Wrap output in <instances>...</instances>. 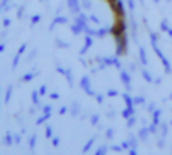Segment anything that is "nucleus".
I'll return each instance as SVG.
<instances>
[{
	"label": "nucleus",
	"mask_w": 172,
	"mask_h": 155,
	"mask_svg": "<svg viewBox=\"0 0 172 155\" xmlns=\"http://www.w3.org/2000/svg\"><path fill=\"white\" fill-rule=\"evenodd\" d=\"M10 96H12V86H9L7 88V93H5V103L10 101Z\"/></svg>",
	"instance_id": "16"
},
{
	"label": "nucleus",
	"mask_w": 172,
	"mask_h": 155,
	"mask_svg": "<svg viewBox=\"0 0 172 155\" xmlns=\"http://www.w3.org/2000/svg\"><path fill=\"white\" fill-rule=\"evenodd\" d=\"M36 74H37V72H34V74H26V76L22 78V81H30V79L34 78V76H36Z\"/></svg>",
	"instance_id": "24"
},
{
	"label": "nucleus",
	"mask_w": 172,
	"mask_h": 155,
	"mask_svg": "<svg viewBox=\"0 0 172 155\" xmlns=\"http://www.w3.org/2000/svg\"><path fill=\"white\" fill-rule=\"evenodd\" d=\"M160 29H162V30H169V25H167V22H165V20L160 24Z\"/></svg>",
	"instance_id": "32"
},
{
	"label": "nucleus",
	"mask_w": 172,
	"mask_h": 155,
	"mask_svg": "<svg viewBox=\"0 0 172 155\" xmlns=\"http://www.w3.org/2000/svg\"><path fill=\"white\" fill-rule=\"evenodd\" d=\"M113 133H115V132L111 130V128H108V130H106V137H108V138H111V137H113Z\"/></svg>",
	"instance_id": "34"
},
{
	"label": "nucleus",
	"mask_w": 172,
	"mask_h": 155,
	"mask_svg": "<svg viewBox=\"0 0 172 155\" xmlns=\"http://www.w3.org/2000/svg\"><path fill=\"white\" fill-rule=\"evenodd\" d=\"M135 122H137V118H135V116H130V118H128V122H127V125H128V126H132Z\"/></svg>",
	"instance_id": "27"
},
{
	"label": "nucleus",
	"mask_w": 172,
	"mask_h": 155,
	"mask_svg": "<svg viewBox=\"0 0 172 155\" xmlns=\"http://www.w3.org/2000/svg\"><path fill=\"white\" fill-rule=\"evenodd\" d=\"M39 91H34L32 93V100H34V103H36V105H39Z\"/></svg>",
	"instance_id": "18"
},
{
	"label": "nucleus",
	"mask_w": 172,
	"mask_h": 155,
	"mask_svg": "<svg viewBox=\"0 0 172 155\" xmlns=\"http://www.w3.org/2000/svg\"><path fill=\"white\" fill-rule=\"evenodd\" d=\"M52 145H54V147H59V138L58 137L52 138Z\"/></svg>",
	"instance_id": "37"
},
{
	"label": "nucleus",
	"mask_w": 172,
	"mask_h": 155,
	"mask_svg": "<svg viewBox=\"0 0 172 155\" xmlns=\"http://www.w3.org/2000/svg\"><path fill=\"white\" fill-rule=\"evenodd\" d=\"M96 100H98V103H103V96H101V94H98V96H96Z\"/></svg>",
	"instance_id": "51"
},
{
	"label": "nucleus",
	"mask_w": 172,
	"mask_h": 155,
	"mask_svg": "<svg viewBox=\"0 0 172 155\" xmlns=\"http://www.w3.org/2000/svg\"><path fill=\"white\" fill-rule=\"evenodd\" d=\"M14 142H15V143H20V135H14Z\"/></svg>",
	"instance_id": "38"
},
{
	"label": "nucleus",
	"mask_w": 172,
	"mask_h": 155,
	"mask_svg": "<svg viewBox=\"0 0 172 155\" xmlns=\"http://www.w3.org/2000/svg\"><path fill=\"white\" fill-rule=\"evenodd\" d=\"M167 32H169V36H170V37H172V29H169V30H167Z\"/></svg>",
	"instance_id": "54"
},
{
	"label": "nucleus",
	"mask_w": 172,
	"mask_h": 155,
	"mask_svg": "<svg viewBox=\"0 0 172 155\" xmlns=\"http://www.w3.org/2000/svg\"><path fill=\"white\" fill-rule=\"evenodd\" d=\"M170 123H172V122H170Z\"/></svg>",
	"instance_id": "56"
},
{
	"label": "nucleus",
	"mask_w": 172,
	"mask_h": 155,
	"mask_svg": "<svg viewBox=\"0 0 172 155\" xmlns=\"http://www.w3.org/2000/svg\"><path fill=\"white\" fill-rule=\"evenodd\" d=\"M81 88H83L90 96H95V91H91V88H90V78H88V76L81 78Z\"/></svg>",
	"instance_id": "2"
},
{
	"label": "nucleus",
	"mask_w": 172,
	"mask_h": 155,
	"mask_svg": "<svg viewBox=\"0 0 172 155\" xmlns=\"http://www.w3.org/2000/svg\"><path fill=\"white\" fill-rule=\"evenodd\" d=\"M155 125H157V123H152V125H150V133H155V132H157V128H155Z\"/></svg>",
	"instance_id": "31"
},
{
	"label": "nucleus",
	"mask_w": 172,
	"mask_h": 155,
	"mask_svg": "<svg viewBox=\"0 0 172 155\" xmlns=\"http://www.w3.org/2000/svg\"><path fill=\"white\" fill-rule=\"evenodd\" d=\"M91 22H95V24H100V20H98V17L96 15H91V19H90Z\"/></svg>",
	"instance_id": "39"
},
{
	"label": "nucleus",
	"mask_w": 172,
	"mask_h": 155,
	"mask_svg": "<svg viewBox=\"0 0 172 155\" xmlns=\"http://www.w3.org/2000/svg\"><path fill=\"white\" fill-rule=\"evenodd\" d=\"M120 78H121V81H123L125 83V86H127V90H130V76H128V72L127 71H123V69H121V72H120Z\"/></svg>",
	"instance_id": "5"
},
{
	"label": "nucleus",
	"mask_w": 172,
	"mask_h": 155,
	"mask_svg": "<svg viewBox=\"0 0 172 155\" xmlns=\"http://www.w3.org/2000/svg\"><path fill=\"white\" fill-rule=\"evenodd\" d=\"M128 7L132 9V10L135 9V4H133V0H128Z\"/></svg>",
	"instance_id": "44"
},
{
	"label": "nucleus",
	"mask_w": 172,
	"mask_h": 155,
	"mask_svg": "<svg viewBox=\"0 0 172 155\" xmlns=\"http://www.w3.org/2000/svg\"><path fill=\"white\" fill-rule=\"evenodd\" d=\"M165 133H167V126L162 125V135H165Z\"/></svg>",
	"instance_id": "48"
},
{
	"label": "nucleus",
	"mask_w": 172,
	"mask_h": 155,
	"mask_svg": "<svg viewBox=\"0 0 172 155\" xmlns=\"http://www.w3.org/2000/svg\"><path fill=\"white\" fill-rule=\"evenodd\" d=\"M56 42H58V44H59V46H61V47H68V46H69V44H66V42H62L61 39H58V41H56Z\"/></svg>",
	"instance_id": "36"
},
{
	"label": "nucleus",
	"mask_w": 172,
	"mask_h": 155,
	"mask_svg": "<svg viewBox=\"0 0 172 155\" xmlns=\"http://www.w3.org/2000/svg\"><path fill=\"white\" fill-rule=\"evenodd\" d=\"M111 9H113V10L117 12V14L120 15V17H123V15H125V9H123V2H121V0H118L117 4L111 5Z\"/></svg>",
	"instance_id": "3"
},
{
	"label": "nucleus",
	"mask_w": 172,
	"mask_h": 155,
	"mask_svg": "<svg viewBox=\"0 0 172 155\" xmlns=\"http://www.w3.org/2000/svg\"><path fill=\"white\" fill-rule=\"evenodd\" d=\"M64 76H66V79L69 81V84H73L74 81H73V76H71V71L68 69V71H64Z\"/></svg>",
	"instance_id": "17"
},
{
	"label": "nucleus",
	"mask_w": 172,
	"mask_h": 155,
	"mask_svg": "<svg viewBox=\"0 0 172 155\" xmlns=\"http://www.w3.org/2000/svg\"><path fill=\"white\" fill-rule=\"evenodd\" d=\"M133 101H135L137 105H142V103H143V98L142 96H137V98H133Z\"/></svg>",
	"instance_id": "28"
},
{
	"label": "nucleus",
	"mask_w": 172,
	"mask_h": 155,
	"mask_svg": "<svg viewBox=\"0 0 172 155\" xmlns=\"http://www.w3.org/2000/svg\"><path fill=\"white\" fill-rule=\"evenodd\" d=\"M76 24L81 25V27H83V30L88 29V24H86V15H84V14H79V15H78V17H76Z\"/></svg>",
	"instance_id": "4"
},
{
	"label": "nucleus",
	"mask_w": 172,
	"mask_h": 155,
	"mask_svg": "<svg viewBox=\"0 0 172 155\" xmlns=\"http://www.w3.org/2000/svg\"><path fill=\"white\" fill-rule=\"evenodd\" d=\"M117 39V54L120 56V54H125L127 52V37H125V34L123 36H118V37H115Z\"/></svg>",
	"instance_id": "1"
},
{
	"label": "nucleus",
	"mask_w": 172,
	"mask_h": 155,
	"mask_svg": "<svg viewBox=\"0 0 172 155\" xmlns=\"http://www.w3.org/2000/svg\"><path fill=\"white\" fill-rule=\"evenodd\" d=\"M71 30H73V34H76V36H78V34L83 32V27H81V25H78V24H74L73 27H71Z\"/></svg>",
	"instance_id": "12"
},
{
	"label": "nucleus",
	"mask_w": 172,
	"mask_h": 155,
	"mask_svg": "<svg viewBox=\"0 0 172 155\" xmlns=\"http://www.w3.org/2000/svg\"><path fill=\"white\" fill-rule=\"evenodd\" d=\"M117 91H115V90H110V91H108V96H117Z\"/></svg>",
	"instance_id": "41"
},
{
	"label": "nucleus",
	"mask_w": 172,
	"mask_h": 155,
	"mask_svg": "<svg viewBox=\"0 0 172 155\" xmlns=\"http://www.w3.org/2000/svg\"><path fill=\"white\" fill-rule=\"evenodd\" d=\"M46 135H47V137H52V128H51V126L46 128Z\"/></svg>",
	"instance_id": "35"
},
{
	"label": "nucleus",
	"mask_w": 172,
	"mask_h": 155,
	"mask_svg": "<svg viewBox=\"0 0 172 155\" xmlns=\"http://www.w3.org/2000/svg\"><path fill=\"white\" fill-rule=\"evenodd\" d=\"M160 61H162V64L165 66V71H167V72H170V64H169V61H167V59H165V56H164V58L160 59Z\"/></svg>",
	"instance_id": "15"
},
{
	"label": "nucleus",
	"mask_w": 172,
	"mask_h": 155,
	"mask_svg": "<svg viewBox=\"0 0 172 155\" xmlns=\"http://www.w3.org/2000/svg\"><path fill=\"white\" fill-rule=\"evenodd\" d=\"M78 111H79V106H78V103H74L73 105V116H78Z\"/></svg>",
	"instance_id": "23"
},
{
	"label": "nucleus",
	"mask_w": 172,
	"mask_h": 155,
	"mask_svg": "<svg viewBox=\"0 0 172 155\" xmlns=\"http://www.w3.org/2000/svg\"><path fill=\"white\" fill-rule=\"evenodd\" d=\"M83 4H84V7H86V9H90V7H91V4H90V0H83Z\"/></svg>",
	"instance_id": "43"
},
{
	"label": "nucleus",
	"mask_w": 172,
	"mask_h": 155,
	"mask_svg": "<svg viewBox=\"0 0 172 155\" xmlns=\"http://www.w3.org/2000/svg\"><path fill=\"white\" fill-rule=\"evenodd\" d=\"M142 76H143V79H145V81H149V83L152 81V76H150L147 71H142Z\"/></svg>",
	"instance_id": "20"
},
{
	"label": "nucleus",
	"mask_w": 172,
	"mask_h": 155,
	"mask_svg": "<svg viewBox=\"0 0 172 155\" xmlns=\"http://www.w3.org/2000/svg\"><path fill=\"white\" fill-rule=\"evenodd\" d=\"M150 39H152V44H157V34H150Z\"/></svg>",
	"instance_id": "30"
},
{
	"label": "nucleus",
	"mask_w": 172,
	"mask_h": 155,
	"mask_svg": "<svg viewBox=\"0 0 172 155\" xmlns=\"http://www.w3.org/2000/svg\"><path fill=\"white\" fill-rule=\"evenodd\" d=\"M139 52H140V61H142V64H147V56H145V49H143V47H140V49H139Z\"/></svg>",
	"instance_id": "11"
},
{
	"label": "nucleus",
	"mask_w": 172,
	"mask_h": 155,
	"mask_svg": "<svg viewBox=\"0 0 172 155\" xmlns=\"http://www.w3.org/2000/svg\"><path fill=\"white\" fill-rule=\"evenodd\" d=\"M106 150H108V147H106V145H103V147L101 148H100V150L98 152H96V153H98V155H101V153H105V152Z\"/></svg>",
	"instance_id": "29"
},
{
	"label": "nucleus",
	"mask_w": 172,
	"mask_h": 155,
	"mask_svg": "<svg viewBox=\"0 0 172 155\" xmlns=\"http://www.w3.org/2000/svg\"><path fill=\"white\" fill-rule=\"evenodd\" d=\"M22 14H24V7H20L19 9V17H22Z\"/></svg>",
	"instance_id": "52"
},
{
	"label": "nucleus",
	"mask_w": 172,
	"mask_h": 155,
	"mask_svg": "<svg viewBox=\"0 0 172 155\" xmlns=\"http://www.w3.org/2000/svg\"><path fill=\"white\" fill-rule=\"evenodd\" d=\"M159 118H160V111L155 110V111H154V123H159Z\"/></svg>",
	"instance_id": "21"
},
{
	"label": "nucleus",
	"mask_w": 172,
	"mask_h": 155,
	"mask_svg": "<svg viewBox=\"0 0 172 155\" xmlns=\"http://www.w3.org/2000/svg\"><path fill=\"white\" fill-rule=\"evenodd\" d=\"M154 2H157V4H159V2H160V0H154Z\"/></svg>",
	"instance_id": "55"
},
{
	"label": "nucleus",
	"mask_w": 172,
	"mask_h": 155,
	"mask_svg": "<svg viewBox=\"0 0 172 155\" xmlns=\"http://www.w3.org/2000/svg\"><path fill=\"white\" fill-rule=\"evenodd\" d=\"M39 93H40V96H42V94H46V86H40L39 88Z\"/></svg>",
	"instance_id": "42"
},
{
	"label": "nucleus",
	"mask_w": 172,
	"mask_h": 155,
	"mask_svg": "<svg viewBox=\"0 0 172 155\" xmlns=\"http://www.w3.org/2000/svg\"><path fill=\"white\" fill-rule=\"evenodd\" d=\"M123 100H125V103H127V106H133V100L128 96L127 93H123Z\"/></svg>",
	"instance_id": "13"
},
{
	"label": "nucleus",
	"mask_w": 172,
	"mask_h": 155,
	"mask_svg": "<svg viewBox=\"0 0 172 155\" xmlns=\"http://www.w3.org/2000/svg\"><path fill=\"white\" fill-rule=\"evenodd\" d=\"M44 111H46V113H49V115H51V106H44Z\"/></svg>",
	"instance_id": "49"
},
{
	"label": "nucleus",
	"mask_w": 172,
	"mask_h": 155,
	"mask_svg": "<svg viewBox=\"0 0 172 155\" xmlns=\"http://www.w3.org/2000/svg\"><path fill=\"white\" fill-rule=\"evenodd\" d=\"M24 51H26V44H22V46H20V49H19V54H22Z\"/></svg>",
	"instance_id": "45"
},
{
	"label": "nucleus",
	"mask_w": 172,
	"mask_h": 155,
	"mask_svg": "<svg viewBox=\"0 0 172 155\" xmlns=\"http://www.w3.org/2000/svg\"><path fill=\"white\" fill-rule=\"evenodd\" d=\"M36 140H37L36 137L30 138V143H29V148H30V150H34V147H36Z\"/></svg>",
	"instance_id": "25"
},
{
	"label": "nucleus",
	"mask_w": 172,
	"mask_h": 155,
	"mask_svg": "<svg viewBox=\"0 0 172 155\" xmlns=\"http://www.w3.org/2000/svg\"><path fill=\"white\" fill-rule=\"evenodd\" d=\"M133 111H135V108H133V106H127V110H123V111H121V116H123V118H130V116L133 115Z\"/></svg>",
	"instance_id": "7"
},
{
	"label": "nucleus",
	"mask_w": 172,
	"mask_h": 155,
	"mask_svg": "<svg viewBox=\"0 0 172 155\" xmlns=\"http://www.w3.org/2000/svg\"><path fill=\"white\" fill-rule=\"evenodd\" d=\"M108 2H110V4H111V5H113V4H117L118 0H108Z\"/></svg>",
	"instance_id": "53"
},
{
	"label": "nucleus",
	"mask_w": 172,
	"mask_h": 155,
	"mask_svg": "<svg viewBox=\"0 0 172 155\" xmlns=\"http://www.w3.org/2000/svg\"><path fill=\"white\" fill-rule=\"evenodd\" d=\"M149 132H150L149 128H142V130H140V133H139V137L142 138L143 142H145V140H147V137H149Z\"/></svg>",
	"instance_id": "10"
},
{
	"label": "nucleus",
	"mask_w": 172,
	"mask_h": 155,
	"mask_svg": "<svg viewBox=\"0 0 172 155\" xmlns=\"http://www.w3.org/2000/svg\"><path fill=\"white\" fill-rule=\"evenodd\" d=\"M91 123H93V125H96V123H98V116H96V115L91 116Z\"/></svg>",
	"instance_id": "40"
},
{
	"label": "nucleus",
	"mask_w": 172,
	"mask_h": 155,
	"mask_svg": "<svg viewBox=\"0 0 172 155\" xmlns=\"http://www.w3.org/2000/svg\"><path fill=\"white\" fill-rule=\"evenodd\" d=\"M5 145H10L12 143V135L10 133H7V137H5V142H4Z\"/></svg>",
	"instance_id": "26"
},
{
	"label": "nucleus",
	"mask_w": 172,
	"mask_h": 155,
	"mask_svg": "<svg viewBox=\"0 0 172 155\" xmlns=\"http://www.w3.org/2000/svg\"><path fill=\"white\" fill-rule=\"evenodd\" d=\"M68 5L71 7V10H73L74 14H78V12H79V7H78V0H68Z\"/></svg>",
	"instance_id": "8"
},
{
	"label": "nucleus",
	"mask_w": 172,
	"mask_h": 155,
	"mask_svg": "<svg viewBox=\"0 0 172 155\" xmlns=\"http://www.w3.org/2000/svg\"><path fill=\"white\" fill-rule=\"evenodd\" d=\"M19 56H20V54H17V56L14 58V61H12V69L17 68V64H19Z\"/></svg>",
	"instance_id": "22"
},
{
	"label": "nucleus",
	"mask_w": 172,
	"mask_h": 155,
	"mask_svg": "<svg viewBox=\"0 0 172 155\" xmlns=\"http://www.w3.org/2000/svg\"><path fill=\"white\" fill-rule=\"evenodd\" d=\"M51 98H52V100H58L59 94H58V93H52V94H51Z\"/></svg>",
	"instance_id": "50"
},
{
	"label": "nucleus",
	"mask_w": 172,
	"mask_h": 155,
	"mask_svg": "<svg viewBox=\"0 0 172 155\" xmlns=\"http://www.w3.org/2000/svg\"><path fill=\"white\" fill-rule=\"evenodd\" d=\"M59 111H61V115H66V111H68V108H66V106H62V108H61V110H59Z\"/></svg>",
	"instance_id": "46"
},
{
	"label": "nucleus",
	"mask_w": 172,
	"mask_h": 155,
	"mask_svg": "<svg viewBox=\"0 0 172 155\" xmlns=\"http://www.w3.org/2000/svg\"><path fill=\"white\" fill-rule=\"evenodd\" d=\"M106 32H108V29H100L98 32H96V37H105Z\"/></svg>",
	"instance_id": "19"
},
{
	"label": "nucleus",
	"mask_w": 172,
	"mask_h": 155,
	"mask_svg": "<svg viewBox=\"0 0 172 155\" xmlns=\"http://www.w3.org/2000/svg\"><path fill=\"white\" fill-rule=\"evenodd\" d=\"M91 44H93V39H91V36L88 34V36H86V39H84V47L81 49V54H84V52L91 47Z\"/></svg>",
	"instance_id": "6"
},
{
	"label": "nucleus",
	"mask_w": 172,
	"mask_h": 155,
	"mask_svg": "<svg viewBox=\"0 0 172 155\" xmlns=\"http://www.w3.org/2000/svg\"><path fill=\"white\" fill-rule=\"evenodd\" d=\"M4 25H5V27H9V25H10V19H5V20H4Z\"/></svg>",
	"instance_id": "47"
},
{
	"label": "nucleus",
	"mask_w": 172,
	"mask_h": 155,
	"mask_svg": "<svg viewBox=\"0 0 172 155\" xmlns=\"http://www.w3.org/2000/svg\"><path fill=\"white\" fill-rule=\"evenodd\" d=\"M96 140V138L95 137H93V138H90V142H88V143H86V145H84V148H83V152H88L90 150V148H91V145H93V142H95Z\"/></svg>",
	"instance_id": "14"
},
{
	"label": "nucleus",
	"mask_w": 172,
	"mask_h": 155,
	"mask_svg": "<svg viewBox=\"0 0 172 155\" xmlns=\"http://www.w3.org/2000/svg\"><path fill=\"white\" fill-rule=\"evenodd\" d=\"M56 24H68V19H66V17H58V19H54V22L51 24V29L54 27Z\"/></svg>",
	"instance_id": "9"
},
{
	"label": "nucleus",
	"mask_w": 172,
	"mask_h": 155,
	"mask_svg": "<svg viewBox=\"0 0 172 155\" xmlns=\"http://www.w3.org/2000/svg\"><path fill=\"white\" fill-rule=\"evenodd\" d=\"M39 20H40V15H34V17H32V25H34V24H37Z\"/></svg>",
	"instance_id": "33"
}]
</instances>
